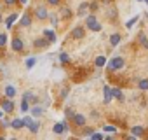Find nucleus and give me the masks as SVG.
<instances>
[{
  "label": "nucleus",
  "mask_w": 148,
  "mask_h": 140,
  "mask_svg": "<svg viewBox=\"0 0 148 140\" xmlns=\"http://www.w3.org/2000/svg\"><path fill=\"white\" fill-rule=\"evenodd\" d=\"M124 65H125V61H124L122 56H113L106 63V70H108V72H117V70H122L124 68Z\"/></svg>",
  "instance_id": "obj_1"
},
{
  "label": "nucleus",
  "mask_w": 148,
  "mask_h": 140,
  "mask_svg": "<svg viewBox=\"0 0 148 140\" xmlns=\"http://www.w3.org/2000/svg\"><path fill=\"white\" fill-rule=\"evenodd\" d=\"M23 119H25L26 128H28L32 133H38V130H40V123L37 121V117H30V116H26V117H23Z\"/></svg>",
  "instance_id": "obj_2"
},
{
  "label": "nucleus",
  "mask_w": 148,
  "mask_h": 140,
  "mask_svg": "<svg viewBox=\"0 0 148 140\" xmlns=\"http://www.w3.org/2000/svg\"><path fill=\"white\" fill-rule=\"evenodd\" d=\"M68 130H70V126H68V121H66V119H63V121H59V123H56V124L52 126V131H54L56 135L68 133Z\"/></svg>",
  "instance_id": "obj_3"
},
{
  "label": "nucleus",
  "mask_w": 148,
  "mask_h": 140,
  "mask_svg": "<svg viewBox=\"0 0 148 140\" xmlns=\"http://www.w3.org/2000/svg\"><path fill=\"white\" fill-rule=\"evenodd\" d=\"M33 12H35V18H37V19H40V21L47 19V18H49V14H51V12L47 11V7H45V6H37Z\"/></svg>",
  "instance_id": "obj_4"
},
{
  "label": "nucleus",
  "mask_w": 148,
  "mask_h": 140,
  "mask_svg": "<svg viewBox=\"0 0 148 140\" xmlns=\"http://www.w3.org/2000/svg\"><path fill=\"white\" fill-rule=\"evenodd\" d=\"M71 121H73V124H75L77 128H84L86 124H87V119H86V116H82V114H73V117H71Z\"/></svg>",
  "instance_id": "obj_5"
},
{
  "label": "nucleus",
  "mask_w": 148,
  "mask_h": 140,
  "mask_svg": "<svg viewBox=\"0 0 148 140\" xmlns=\"http://www.w3.org/2000/svg\"><path fill=\"white\" fill-rule=\"evenodd\" d=\"M2 110H4V114H11V112H14L12 98H5V100L2 102Z\"/></svg>",
  "instance_id": "obj_6"
},
{
  "label": "nucleus",
  "mask_w": 148,
  "mask_h": 140,
  "mask_svg": "<svg viewBox=\"0 0 148 140\" xmlns=\"http://www.w3.org/2000/svg\"><path fill=\"white\" fill-rule=\"evenodd\" d=\"M32 14L30 12H25L23 16H21V19H19V25L23 26V28H28V26H32Z\"/></svg>",
  "instance_id": "obj_7"
},
{
  "label": "nucleus",
  "mask_w": 148,
  "mask_h": 140,
  "mask_svg": "<svg viewBox=\"0 0 148 140\" xmlns=\"http://www.w3.org/2000/svg\"><path fill=\"white\" fill-rule=\"evenodd\" d=\"M11 44H12V49H14L16 53H21V51L25 49V42H23V40H21L19 37H14Z\"/></svg>",
  "instance_id": "obj_8"
},
{
  "label": "nucleus",
  "mask_w": 148,
  "mask_h": 140,
  "mask_svg": "<svg viewBox=\"0 0 148 140\" xmlns=\"http://www.w3.org/2000/svg\"><path fill=\"white\" fill-rule=\"evenodd\" d=\"M51 42L45 39V37H40V39H35L33 40V47H37V49H44V47H47Z\"/></svg>",
  "instance_id": "obj_9"
},
{
  "label": "nucleus",
  "mask_w": 148,
  "mask_h": 140,
  "mask_svg": "<svg viewBox=\"0 0 148 140\" xmlns=\"http://www.w3.org/2000/svg\"><path fill=\"white\" fill-rule=\"evenodd\" d=\"M112 98H113L112 88H110V86H103V102H105V103H110Z\"/></svg>",
  "instance_id": "obj_10"
},
{
  "label": "nucleus",
  "mask_w": 148,
  "mask_h": 140,
  "mask_svg": "<svg viewBox=\"0 0 148 140\" xmlns=\"http://www.w3.org/2000/svg\"><path fill=\"white\" fill-rule=\"evenodd\" d=\"M84 35H86V32H84V28L79 26V25L71 30V37H73V39H84Z\"/></svg>",
  "instance_id": "obj_11"
},
{
  "label": "nucleus",
  "mask_w": 148,
  "mask_h": 140,
  "mask_svg": "<svg viewBox=\"0 0 148 140\" xmlns=\"http://www.w3.org/2000/svg\"><path fill=\"white\" fill-rule=\"evenodd\" d=\"M91 9V6L87 4V2H84V4H80L79 6V11H77V16H80V18H84V16H87V11Z\"/></svg>",
  "instance_id": "obj_12"
},
{
  "label": "nucleus",
  "mask_w": 148,
  "mask_h": 140,
  "mask_svg": "<svg viewBox=\"0 0 148 140\" xmlns=\"http://www.w3.org/2000/svg\"><path fill=\"white\" fill-rule=\"evenodd\" d=\"M106 63H108V61H106V56H105V54H99V56L94 60V67H96V68H103Z\"/></svg>",
  "instance_id": "obj_13"
},
{
  "label": "nucleus",
  "mask_w": 148,
  "mask_h": 140,
  "mask_svg": "<svg viewBox=\"0 0 148 140\" xmlns=\"http://www.w3.org/2000/svg\"><path fill=\"white\" fill-rule=\"evenodd\" d=\"M23 98L28 100L30 103H37V102H38V98H37V95H35L33 91H25V93H23Z\"/></svg>",
  "instance_id": "obj_14"
},
{
  "label": "nucleus",
  "mask_w": 148,
  "mask_h": 140,
  "mask_svg": "<svg viewBox=\"0 0 148 140\" xmlns=\"http://www.w3.org/2000/svg\"><path fill=\"white\" fill-rule=\"evenodd\" d=\"M30 112H32V116H33V117H40V116H42L45 110H44V107H40V105H35V103H33V107L30 109Z\"/></svg>",
  "instance_id": "obj_15"
},
{
  "label": "nucleus",
  "mask_w": 148,
  "mask_h": 140,
  "mask_svg": "<svg viewBox=\"0 0 148 140\" xmlns=\"http://www.w3.org/2000/svg\"><path fill=\"white\" fill-rule=\"evenodd\" d=\"M18 19V12H11L9 14V18L5 19V26H7V30L9 28H12V25H14V21Z\"/></svg>",
  "instance_id": "obj_16"
},
{
  "label": "nucleus",
  "mask_w": 148,
  "mask_h": 140,
  "mask_svg": "<svg viewBox=\"0 0 148 140\" xmlns=\"http://www.w3.org/2000/svg\"><path fill=\"white\" fill-rule=\"evenodd\" d=\"M44 37L52 44V42H56V33H54V30H49V28H45L44 30Z\"/></svg>",
  "instance_id": "obj_17"
},
{
  "label": "nucleus",
  "mask_w": 148,
  "mask_h": 140,
  "mask_svg": "<svg viewBox=\"0 0 148 140\" xmlns=\"http://www.w3.org/2000/svg\"><path fill=\"white\" fill-rule=\"evenodd\" d=\"M112 93H113V98H115V100H119V102H124V100H125L122 89H119V88H112Z\"/></svg>",
  "instance_id": "obj_18"
},
{
  "label": "nucleus",
  "mask_w": 148,
  "mask_h": 140,
  "mask_svg": "<svg viewBox=\"0 0 148 140\" xmlns=\"http://www.w3.org/2000/svg\"><path fill=\"white\" fill-rule=\"evenodd\" d=\"M25 126H26L25 124V119H12L11 121V128H14V130H21Z\"/></svg>",
  "instance_id": "obj_19"
},
{
  "label": "nucleus",
  "mask_w": 148,
  "mask_h": 140,
  "mask_svg": "<svg viewBox=\"0 0 148 140\" xmlns=\"http://www.w3.org/2000/svg\"><path fill=\"white\" fill-rule=\"evenodd\" d=\"M131 135L132 137H143L145 135V128L143 126H132L131 128Z\"/></svg>",
  "instance_id": "obj_20"
},
{
  "label": "nucleus",
  "mask_w": 148,
  "mask_h": 140,
  "mask_svg": "<svg viewBox=\"0 0 148 140\" xmlns=\"http://www.w3.org/2000/svg\"><path fill=\"white\" fill-rule=\"evenodd\" d=\"M120 40H122V35H120V33H113V35H110V44H112L113 47H117V46L120 44Z\"/></svg>",
  "instance_id": "obj_21"
},
{
  "label": "nucleus",
  "mask_w": 148,
  "mask_h": 140,
  "mask_svg": "<svg viewBox=\"0 0 148 140\" xmlns=\"http://www.w3.org/2000/svg\"><path fill=\"white\" fill-rule=\"evenodd\" d=\"M16 96V88L12 84H7L5 86V98H14Z\"/></svg>",
  "instance_id": "obj_22"
},
{
  "label": "nucleus",
  "mask_w": 148,
  "mask_h": 140,
  "mask_svg": "<svg viewBox=\"0 0 148 140\" xmlns=\"http://www.w3.org/2000/svg\"><path fill=\"white\" fill-rule=\"evenodd\" d=\"M94 23H98L96 16H94V14H89V16L86 18V26H87V28H91V26H92Z\"/></svg>",
  "instance_id": "obj_23"
},
{
  "label": "nucleus",
  "mask_w": 148,
  "mask_h": 140,
  "mask_svg": "<svg viewBox=\"0 0 148 140\" xmlns=\"http://www.w3.org/2000/svg\"><path fill=\"white\" fill-rule=\"evenodd\" d=\"M59 61H61L63 65H68V63H70V56H68V53L61 51V53H59Z\"/></svg>",
  "instance_id": "obj_24"
},
{
  "label": "nucleus",
  "mask_w": 148,
  "mask_h": 140,
  "mask_svg": "<svg viewBox=\"0 0 148 140\" xmlns=\"http://www.w3.org/2000/svg\"><path fill=\"white\" fill-rule=\"evenodd\" d=\"M19 109H21V112H30V102L25 100V98H21V105H19Z\"/></svg>",
  "instance_id": "obj_25"
},
{
  "label": "nucleus",
  "mask_w": 148,
  "mask_h": 140,
  "mask_svg": "<svg viewBox=\"0 0 148 140\" xmlns=\"http://www.w3.org/2000/svg\"><path fill=\"white\" fill-rule=\"evenodd\" d=\"M35 65H37V58H33V56H32V58H28V60L25 61V67H26L28 70H30V68H33Z\"/></svg>",
  "instance_id": "obj_26"
},
{
  "label": "nucleus",
  "mask_w": 148,
  "mask_h": 140,
  "mask_svg": "<svg viewBox=\"0 0 148 140\" xmlns=\"http://www.w3.org/2000/svg\"><path fill=\"white\" fill-rule=\"evenodd\" d=\"M138 88H139L141 91H146V89H148V79H139V81H138Z\"/></svg>",
  "instance_id": "obj_27"
},
{
  "label": "nucleus",
  "mask_w": 148,
  "mask_h": 140,
  "mask_svg": "<svg viewBox=\"0 0 148 140\" xmlns=\"http://www.w3.org/2000/svg\"><path fill=\"white\" fill-rule=\"evenodd\" d=\"M59 14H61V18H70L71 16V11L68 7H61L59 9Z\"/></svg>",
  "instance_id": "obj_28"
},
{
  "label": "nucleus",
  "mask_w": 148,
  "mask_h": 140,
  "mask_svg": "<svg viewBox=\"0 0 148 140\" xmlns=\"http://www.w3.org/2000/svg\"><path fill=\"white\" fill-rule=\"evenodd\" d=\"M139 42H141V46H143V47H146V49H148V37H146L145 33H139Z\"/></svg>",
  "instance_id": "obj_29"
},
{
  "label": "nucleus",
  "mask_w": 148,
  "mask_h": 140,
  "mask_svg": "<svg viewBox=\"0 0 148 140\" xmlns=\"http://www.w3.org/2000/svg\"><path fill=\"white\" fill-rule=\"evenodd\" d=\"M7 33H0V47H5L7 46Z\"/></svg>",
  "instance_id": "obj_30"
},
{
  "label": "nucleus",
  "mask_w": 148,
  "mask_h": 140,
  "mask_svg": "<svg viewBox=\"0 0 148 140\" xmlns=\"http://www.w3.org/2000/svg\"><path fill=\"white\" fill-rule=\"evenodd\" d=\"M134 23H138V16H134V18H132V19H129V21H127V23H125V28H129V30H131V28H132V25H134Z\"/></svg>",
  "instance_id": "obj_31"
},
{
  "label": "nucleus",
  "mask_w": 148,
  "mask_h": 140,
  "mask_svg": "<svg viewBox=\"0 0 148 140\" xmlns=\"http://www.w3.org/2000/svg\"><path fill=\"white\" fill-rule=\"evenodd\" d=\"M89 30H92V32H101V30H103V26H101V23H94Z\"/></svg>",
  "instance_id": "obj_32"
},
{
  "label": "nucleus",
  "mask_w": 148,
  "mask_h": 140,
  "mask_svg": "<svg viewBox=\"0 0 148 140\" xmlns=\"http://www.w3.org/2000/svg\"><path fill=\"white\" fill-rule=\"evenodd\" d=\"M92 131H94V130H92V128H89V126H84V128H82V135H89V137H91V133H92Z\"/></svg>",
  "instance_id": "obj_33"
},
{
  "label": "nucleus",
  "mask_w": 148,
  "mask_h": 140,
  "mask_svg": "<svg viewBox=\"0 0 148 140\" xmlns=\"http://www.w3.org/2000/svg\"><path fill=\"white\" fill-rule=\"evenodd\" d=\"M91 138H92V140H101V138H105V137H103L101 133H94V131H92V133H91Z\"/></svg>",
  "instance_id": "obj_34"
},
{
  "label": "nucleus",
  "mask_w": 148,
  "mask_h": 140,
  "mask_svg": "<svg viewBox=\"0 0 148 140\" xmlns=\"http://www.w3.org/2000/svg\"><path fill=\"white\" fill-rule=\"evenodd\" d=\"M4 2V6H7V7H11V6H14V4H18V0H2Z\"/></svg>",
  "instance_id": "obj_35"
},
{
  "label": "nucleus",
  "mask_w": 148,
  "mask_h": 140,
  "mask_svg": "<svg viewBox=\"0 0 148 140\" xmlns=\"http://www.w3.org/2000/svg\"><path fill=\"white\" fill-rule=\"evenodd\" d=\"M73 114H75V112H73L71 109H64V116H66L68 119H71V117H73Z\"/></svg>",
  "instance_id": "obj_36"
},
{
  "label": "nucleus",
  "mask_w": 148,
  "mask_h": 140,
  "mask_svg": "<svg viewBox=\"0 0 148 140\" xmlns=\"http://www.w3.org/2000/svg\"><path fill=\"white\" fill-rule=\"evenodd\" d=\"M49 19H51L52 26H58V19H56V16H54V14H49Z\"/></svg>",
  "instance_id": "obj_37"
},
{
  "label": "nucleus",
  "mask_w": 148,
  "mask_h": 140,
  "mask_svg": "<svg viewBox=\"0 0 148 140\" xmlns=\"http://www.w3.org/2000/svg\"><path fill=\"white\" fill-rule=\"evenodd\" d=\"M9 126H11V119H9V117H5V119L2 121V128H9Z\"/></svg>",
  "instance_id": "obj_38"
},
{
  "label": "nucleus",
  "mask_w": 148,
  "mask_h": 140,
  "mask_svg": "<svg viewBox=\"0 0 148 140\" xmlns=\"http://www.w3.org/2000/svg\"><path fill=\"white\" fill-rule=\"evenodd\" d=\"M105 131H106V133H115L117 128H113V126H105Z\"/></svg>",
  "instance_id": "obj_39"
},
{
  "label": "nucleus",
  "mask_w": 148,
  "mask_h": 140,
  "mask_svg": "<svg viewBox=\"0 0 148 140\" xmlns=\"http://www.w3.org/2000/svg\"><path fill=\"white\" fill-rule=\"evenodd\" d=\"M66 95H68V88H63V89H61V98L64 100V98H66Z\"/></svg>",
  "instance_id": "obj_40"
},
{
  "label": "nucleus",
  "mask_w": 148,
  "mask_h": 140,
  "mask_svg": "<svg viewBox=\"0 0 148 140\" xmlns=\"http://www.w3.org/2000/svg\"><path fill=\"white\" fill-rule=\"evenodd\" d=\"M47 2H49V6H59L61 0H47Z\"/></svg>",
  "instance_id": "obj_41"
},
{
  "label": "nucleus",
  "mask_w": 148,
  "mask_h": 140,
  "mask_svg": "<svg viewBox=\"0 0 148 140\" xmlns=\"http://www.w3.org/2000/svg\"><path fill=\"white\" fill-rule=\"evenodd\" d=\"M89 6H91V9H92V11H94V9L98 7V4H96V2H92V4H89Z\"/></svg>",
  "instance_id": "obj_42"
},
{
  "label": "nucleus",
  "mask_w": 148,
  "mask_h": 140,
  "mask_svg": "<svg viewBox=\"0 0 148 140\" xmlns=\"http://www.w3.org/2000/svg\"><path fill=\"white\" fill-rule=\"evenodd\" d=\"M28 0H18V4H26Z\"/></svg>",
  "instance_id": "obj_43"
},
{
  "label": "nucleus",
  "mask_w": 148,
  "mask_h": 140,
  "mask_svg": "<svg viewBox=\"0 0 148 140\" xmlns=\"http://www.w3.org/2000/svg\"><path fill=\"white\" fill-rule=\"evenodd\" d=\"M2 114H4V110H0V117H2Z\"/></svg>",
  "instance_id": "obj_44"
},
{
  "label": "nucleus",
  "mask_w": 148,
  "mask_h": 140,
  "mask_svg": "<svg viewBox=\"0 0 148 140\" xmlns=\"http://www.w3.org/2000/svg\"><path fill=\"white\" fill-rule=\"evenodd\" d=\"M0 21H2V16H0Z\"/></svg>",
  "instance_id": "obj_45"
},
{
  "label": "nucleus",
  "mask_w": 148,
  "mask_h": 140,
  "mask_svg": "<svg viewBox=\"0 0 148 140\" xmlns=\"http://www.w3.org/2000/svg\"><path fill=\"white\" fill-rule=\"evenodd\" d=\"M145 2H146V4H148V0H145Z\"/></svg>",
  "instance_id": "obj_46"
},
{
  "label": "nucleus",
  "mask_w": 148,
  "mask_h": 140,
  "mask_svg": "<svg viewBox=\"0 0 148 140\" xmlns=\"http://www.w3.org/2000/svg\"><path fill=\"white\" fill-rule=\"evenodd\" d=\"M138 2H141V0H138Z\"/></svg>",
  "instance_id": "obj_47"
}]
</instances>
